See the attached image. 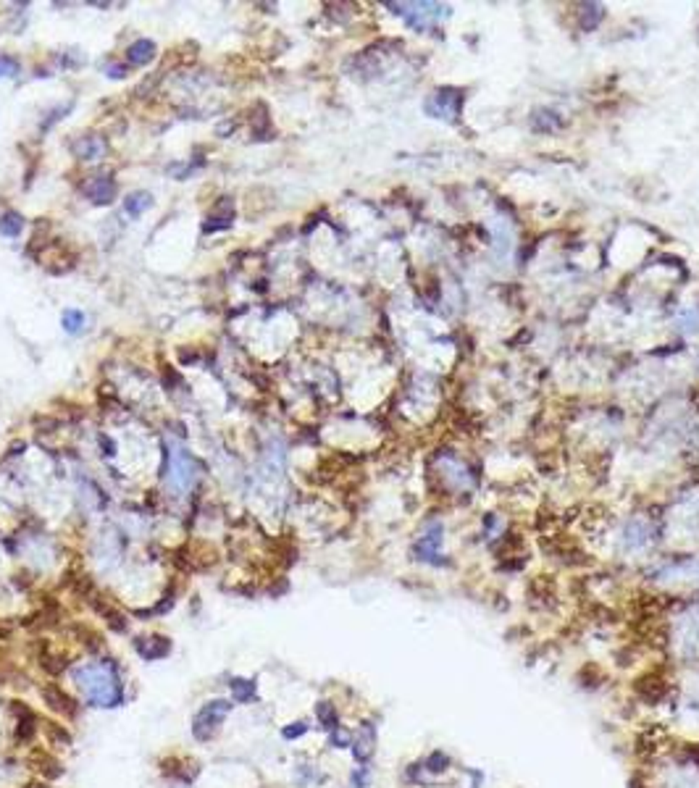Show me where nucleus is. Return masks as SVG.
Here are the masks:
<instances>
[{
    "instance_id": "12",
    "label": "nucleus",
    "mask_w": 699,
    "mask_h": 788,
    "mask_svg": "<svg viewBox=\"0 0 699 788\" xmlns=\"http://www.w3.org/2000/svg\"><path fill=\"white\" fill-rule=\"evenodd\" d=\"M84 313L82 310H66L64 313V328H66L68 334H80L82 328H84Z\"/></svg>"
},
{
    "instance_id": "6",
    "label": "nucleus",
    "mask_w": 699,
    "mask_h": 788,
    "mask_svg": "<svg viewBox=\"0 0 699 788\" xmlns=\"http://www.w3.org/2000/svg\"><path fill=\"white\" fill-rule=\"evenodd\" d=\"M82 192L90 197L95 205H108L116 197V182L111 176H95L82 187Z\"/></svg>"
},
{
    "instance_id": "5",
    "label": "nucleus",
    "mask_w": 699,
    "mask_h": 788,
    "mask_svg": "<svg viewBox=\"0 0 699 788\" xmlns=\"http://www.w3.org/2000/svg\"><path fill=\"white\" fill-rule=\"evenodd\" d=\"M40 696H42V702L53 709V712H58L61 717H68V720H71V717H77V702H74V699H71L61 686L45 683V686L40 688Z\"/></svg>"
},
{
    "instance_id": "3",
    "label": "nucleus",
    "mask_w": 699,
    "mask_h": 788,
    "mask_svg": "<svg viewBox=\"0 0 699 788\" xmlns=\"http://www.w3.org/2000/svg\"><path fill=\"white\" fill-rule=\"evenodd\" d=\"M229 709H232L229 702H211V704H205V707L200 709L198 717H195V725H192V731H195V735H198L200 741H208V738L216 735V731H218V725L224 722Z\"/></svg>"
},
{
    "instance_id": "1",
    "label": "nucleus",
    "mask_w": 699,
    "mask_h": 788,
    "mask_svg": "<svg viewBox=\"0 0 699 788\" xmlns=\"http://www.w3.org/2000/svg\"><path fill=\"white\" fill-rule=\"evenodd\" d=\"M389 8H395V13H400L418 32H426L429 26H434L439 19H445L449 13V8L436 6V3H405V6L402 3H389Z\"/></svg>"
},
{
    "instance_id": "14",
    "label": "nucleus",
    "mask_w": 699,
    "mask_h": 788,
    "mask_svg": "<svg viewBox=\"0 0 699 788\" xmlns=\"http://www.w3.org/2000/svg\"><path fill=\"white\" fill-rule=\"evenodd\" d=\"M42 728H45V733L50 735V738H55V741H61L64 747H68V744H71V735H68L66 731L61 728V725H55V722H45Z\"/></svg>"
},
{
    "instance_id": "16",
    "label": "nucleus",
    "mask_w": 699,
    "mask_h": 788,
    "mask_svg": "<svg viewBox=\"0 0 699 788\" xmlns=\"http://www.w3.org/2000/svg\"><path fill=\"white\" fill-rule=\"evenodd\" d=\"M300 733H305L303 722H297V728H287V731H284V735H287V738H297Z\"/></svg>"
},
{
    "instance_id": "15",
    "label": "nucleus",
    "mask_w": 699,
    "mask_h": 788,
    "mask_svg": "<svg viewBox=\"0 0 699 788\" xmlns=\"http://www.w3.org/2000/svg\"><path fill=\"white\" fill-rule=\"evenodd\" d=\"M14 74H19V64L14 58H8V55H0V79L14 77Z\"/></svg>"
},
{
    "instance_id": "7",
    "label": "nucleus",
    "mask_w": 699,
    "mask_h": 788,
    "mask_svg": "<svg viewBox=\"0 0 699 788\" xmlns=\"http://www.w3.org/2000/svg\"><path fill=\"white\" fill-rule=\"evenodd\" d=\"M156 58V45L150 42V39H137L134 45H129V50H127V61L134 66H145L150 64Z\"/></svg>"
},
{
    "instance_id": "2",
    "label": "nucleus",
    "mask_w": 699,
    "mask_h": 788,
    "mask_svg": "<svg viewBox=\"0 0 699 788\" xmlns=\"http://www.w3.org/2000/svg\"><path fill=\"white\" fill-rule=\"evenodd\" d=\"M195 476H198L195 460L189 458L185 449L174 447L171 452H169V473H166L169 486H171L174 491H187L189 486L195 484Z\"/></svg>"
},
{
    "instance_id": "8",
    "label": "nucleus",
    "mask_w": 699,
    "mask_h": 788,
    "mask_svg": "<svg viewBox=\"0 0 699 788\" xmlns=\"http://www.w3.org/2000/svg\"><path fill=\"white\" fill-rule=\"evenodd\" d=\"M74 153L84 160H97V158L106 153V144L100 137H82L80 142L74 144Z\"/></svg>"
},
{
    "instance_id": "9",
    "label": "nucleus",
    "mask_w": 699,
    "mask_h": 788,
    "mask_svg": "<svg viewBox=\"0 0 699 788\" xmlns=\"http://www.w3.org/2000/svg\"><path fill=\"white\" fill-rule=\"evenodd\" d=\"M169 649H171V644H169V639H142V641L137 644V652H140V657H145V659H160V657L169 655Z\"/></svg>"
},
{
    "instance_id": "11",
    "label": "nucleus",
    "mask_w": 699,
    "mask_h": 788,
    "mask_svg": "<svg viewBox=\"0 0 699 788\" xmlns=\"http://www.w3.org/2000/svg\"><path fill=\"white\" fill-rule=\"evenodd\" d=\"M21 229H24V221H21L19 213H6V216L0 218V234L3 236H19Z\"/></svg>"
},
{
    "instance_id": "4",
    "label": "nucleus",
    "mask_w": 699,
    "mask_h": 788,
    "mask_svg": "<svg viewBox=\"0 0 699 788\" xmlns=\"http://www.w3.org/2000/svg\"><path fill=\"white\" fill-rule=\"evenodd\" d=\"M423 111L429 113V116L434 118H455L458 113H460V95L452 90H442V92H434L426 103H423Z\"/></svg>"
},
{
    "instance_id": "10",
    "label": "nucleus",
    "mask_w": 699,
    "mask_h": 788,
    "mask_svg": "<svg viewBox=\"0 0 699 788\" xmlns=\"http://www.w3.org/2000/svg\"><path fill=\"white\" fill-rule=\"evenodd\" d=\"M153 205V197L147 195V192H134V195H129L127 200H124V210L129 213V216H142L147 208Z\"/></svg>"
},
{
    "instance_id": "13",
    "label": "nucleus",
    "mask_w": 699,
    "mask_h": 788,
    "mask_svg": "<svg viewBox=\"0 0 699 788\" xmlns=\"http://www.w3.org/2000/svg\"><path fill=\"white\" fill-rule=\"evenodd\" d=\"M232 691H234V696H237L239 702H248V699H250L252 694H255V686H252L250 681H234L232 683Z\"/></svg>"
}]
</instances>
